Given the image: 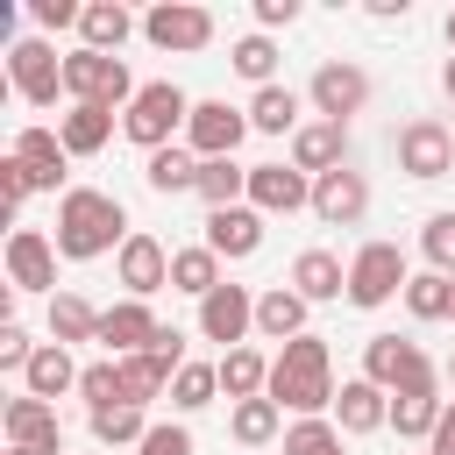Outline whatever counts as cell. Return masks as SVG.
<instances>
[{"label": "cell", "mask_w": 455, "mask_h": 455, "mask_svg": "<svg viewBox=\"0 0 455 455\" xmlns=\"http://www.w3.org/2000/svg\"><path fill=\"white\" fill-rule=\"evenodd\" d=\"M313 213H320L327 228H355V220L370 213V178H363V171H327V178H313Z\"/></svg>", "instance_id": "obj_18"}, {"label": "cell", "mask_w": 455, "mask_h": 455, "mask_svg": "<svg viewBox=\"0 0 455 455\" xmlns=\"http://www.w3.org/2000/svg\"><path fill=\"white\" fill-rule=\"evenodd\" d=\"M142 85L128 78L121 57H100V50H64V100L71 107H107V114H128Z\"/></svg>", "instance_id": "obj_5"}, {"label": "cell", "mask_w": 455, "mask_h": 455, "mask_svg": "<svg viewBox=\"0 0 455 455\" xmlns=\"http://www.w3.org/2000/svg\"><path fill=\"white\" fill-rule=\"evenodd\" d=\"M249 206L270 220V213H306L313 206V178L291 171V164H249Z\"/></svg>", "instance_id": "obj_14"}, {"label": "cell", "mask_w": 455, "mask_h": 455, "mask_svg": "<svg viewBox=\"0 0 455 455\" xmlns=\"http://www.w3.org/2000/svg\"><path fill=\"white\" fill-rule=\"evenodd\" d=\"M363 377L384 384L391 398H434L441 391V370L419 341H398V334H370L363 341Z\"/></svg>", "instance_id": "obj_3"}, {"label": "cell", "mask_w": 455, "mask_h": 455, "mask_svg": "<svg viewBox=\"0 0 455 455\" xmlns=\"http://www.w3.org/2000/svg\"><path fill=\"white\" fill-rule=\"evenodd\" d=\"M114 277L128 284V299H156V291L171 284V249L135 228V235L121 242V256H114Z\"/></svg>", "instance_id": "obj_15"}, {"label": "cell", "mask_w": 455, "mask_h": 455, "mask_svg": "<svg viewBox=\"0 0 455 455\" xmlns=\"http://www.w3.org/2000/svg\"><path fill=\"white\" fill-rule=\"evenodd\" d=\"M448 320H455V299H448Z\"/></svg>", "instance_id": "obj_55"}, {"label": "cell", "mask_w": 455, "mask_h": 455, "mask_svg": "<svg viewBox=\"0 0 455 455\" xmlns=\"http://www.w3.org/2000/svg\"><path fill=\"white\" fill-rule=\"evenodd\" d=\"M228 277H220V256L206 249V242H192V249H171V291H192V299H206V291H220Z\"/></svg>", "instance_id": "obj_32"}, {"label": "cell", "mask_w": 455, "mask_h": 455, "mask_svg": "<svg viewBox=\"0 0 455 455\" xmlns=\"http://www.w3.org/2000/svg\"><path fill=\"white\" fill-rule=\"evenodd\" d=\"M284 455H348V441H341L334 419H291L284 427Z\"/></svg>", "instance_id": "obj_42"}, {"label": "cell", "mask_w": 455, "mask_h": 455, "mask_svg": "<svg viewBox=\"0 0 455 455\" xmlns=\"http://www.w3.org/2000/svg\"><path fill=\"white\" fill-rule=\"evenodd\" d=\"M419 249H427V263L441 277H455V213H427L419 220Z\"/></svg>", "instance_id": "obj_43"}, {"label": "cell", "mask_w": 455, "mask_h": 455, "mask_svg": "<svg viewBox=\"0 0 455 455\" xmlns=\"http://www.w3.org/2000/svg\"><path fill=\"white\" fill-rule=\"evenodd\" d=\"M441 92H448V100H455V57H448V64H441Z\"/></svg>", "instance_id": "obj_51"}, {"label": "cell", "mask_w": 455, "mask_h": 455, "mask_svg": "<svg viewBox=\"0 0 455 455\" xmlns=\"http://www.w3.org/2000/svg\"><path fill=\"white\" fill-rule=\"evenodd\" d=\"M206 249H213L220 263L256 256V249H263V213H256V206H220V213H206Z\"/></svg>", "instance_id": "obj_19"}, {"label": "cell", "mask_w": 455, "mask_h": 455, "mask_svg": "<svg viewBox=\"0 0 455 455\" xmlns=\"http://www.w3.org/2000/svg\"><path fill=\"white\" fill-rule=\"evenodd\" d=\"M149 427H156V419H142V405H107V412H92V441H100V448H142Z\"/></svg>", "instance_id": "obj_36"}, {"label": "cell", "mask_w": 455, "mask_h": 455, "mask_svg": "<svg viewBox=\"0 0 455 455\" xmlns=\"http://www.w3.org/2000/svg\"><path fill=\"white\" fill-rule=\"evenodd\" d=\"M135 455H192V434H185V419H156L149 434H142V448Z\"/></svg>", "instance_id": "obj_46"}, {"label": "cell", "mask_w": 455, "mask_h": 455, "mask_svg": "<svg viewBox=\"0 0 455 455\" xmlns=\"http://www.w3.org/2000/svg\"><path fill=\"white\" fill-rule=\"evenodd\" d=\"M220 398V363H185L178 377H171V405L178 412H199V405H213Z\"/></svg>", "instance_id": "obj_38"}, {"label": "cell", "mask_w": 455, "mask_h": 455, "mask_svg": "<svg viewBox=\"0 0 455 455\" xmlns=\"http://www.w3.org/2000/svg\"><path fill=\"white\" fill-rule=\"evenodd\" d=\"M142 185L149 192H199V156L185 149V142H171V149H156V156H142Z\"/></svg>", "instance_id": "obj_27"}, {"label": "cell", "mask_w": 455, "mask_h": 455, "mask_svg": "<svg viewBox=\"0 0 455 455\" xmlns=\"http://www.w3.org/2000/svg\"><path fill=\"white\" fill-rule=\"evenodd\" d=\"M7 455H64V448H7Z\"/></svg>", "instance_id": "obj_53"}, {"label": "cell", "mask_w": 455, "mask_h": 455, "mask_svg": "<svg viewBox=\"0 0 455 455\" xmlns=\"http://www.w3.org/2000/svg\"><path fill=\"white\" fill-rule=\"evenodd\" d=\"M256 334L263 341H299L306 334V299L291 291V284H270V291H256Z\"/></svg>", "instance_id": "obj_26"}, {"label": "cell", "mask_w": 455, "mask_h": 455, "mask_svg": "<svg viewBox=\"0 0 455 455\" xmlns=\"http://www.w3.org/2000/svg\"><path fill=\"white\" fill-rule=\"evenodd\" d=\"M306 107H313L320 121H341V128H348V114L370 107V71L348 64V57H327V64L306 78Z\"/></svg>", "instance_id": "obj_8"}, {"label": "cell", "mask_w": 455, "mask_h": 455, "mask_svg": "<svg viewBox=\"0 0 455 455\" xmlns=\"http://www.w3.org/2000/svg\"><path fill=\"white\" fill-rule=\"evenodd\" d=\"M142 21L121 7V0H85V21H78V50H100V57H121V43L135 36Z\"/></svg>", "instance_id": "obj_25"}, {"label": "cell", "mask_w": 455, "mask_h": 455, "mask_svg": "<svg viewBox=\"0 0 455 455\" xmlns=\"http://www.w3.org/2000/svg\"><path fill=\"white\" fill-rule=\"evenodd\" d=\"M199 199H206V213H220V206H249V164H235V156L199 164Z\"/></svg>", "instance_id": "obj_31"}, {"label": "cell", "mask_w": 455, "mask_h": 455, "mask_svg": "<svg viewBox=\"0 0 455 455\" xmlns=\"http://www.w3.org/2000/svg\"><path fill=\"white\" fill-rule=\"evenodd\" d=\"M291 21H299V0H256V36L291 28Z\"/></svg>", "instance_id": "obj_48"}, {"label": "cell", "mask_w": 455, "mask_h": 455, "mask_svg": "<svg viewBox=\"0 0 455 455\" xmlns=\"http://www.w3.org/2000/svg\"><path fill=\"white\" fill-rule=\"evenodd\" d=\"M171 377H178V370H171L164 355H149V348H142V355H121V391H128V405L164 398V391H171Z\"/></svg>", "instance_id": "obj_35"}, {"label": "cell", "mask_w": 455, "mask_h": 455, "mask_svg": "<svg viewBox=\"0 0 455 455\" xmlns=\"http://www.w3.org/2000/svg\"><path fill=\"white\" fill-rule=\"evenodd\" d=\"M427 455H455V405L441 412V427H434V441H427Z\"/></svg>", "instance_id": "obj_50"}, {"label": "cell", "mask_w": 455, "mask_h": 455, "mask_svg": "<svg viewBox=\"0 0 455 455\" xmlns=\"http://www.w3.org/2000/svg\"><path fill=\"white\" fill-rule=\"evenodd\" d=\"M228 434H235L242 448H270V441L284 434V405H277V398H242V405L228 412Z\"/></svg>", "instance_id": "obj_33"}, {"label": "cell", "mask_w": 455, "mask_h": 455, "mask_svg": "<svg viewBox=\"0 0 455 455\" xmlns=\"http://www.w3.org/2000/svg\"><path fill=\"white\" fill-rule=\"evenodd\" d=\"M405 284H412V263H405L398 242H363V249L348 256V306L377 313V306L405 299Z\"/></svg>", "instance_id": "obj_6"}, {"label": "cell", "mask_w": 455, "mask_h": 455, "mask_svg": "<svg viewBox=\"0 0 455 455\" xmlns=\"http://www.w3.org/2000/svg\"><path fill=\"white\" fill-rule=\"evenodd\" d=\"M142 36H149L156 50H171V57H192V50L213 43V14H206L199 0H156V7L142 14Z\"/></svg>", "instance_id": "obj_10"}, {"label": "cell", "mask_w": 455, "mask_h": 455, "mask_svg": "<svg viewBox=\"0 0 455 455\" xmlns=\"http://www.w3.org/2000/svg\"><path fill=\"white\" fill-rule=\"evenodd\" d=\"M448 299H455V277L412 270V284H405V313H412V320H448Z\"/></svg>", "instance_id": "obj_37"}, {"label": "cell", "mask_w": 455, "mask_h": 455, "mask_svg": "<svg viewBox=\"0 0 455 455\" xmlns=\"http://www.w3.org/2000/svg\"><path fill=\"white\" fill-rule=\"evenodd\" d=\"M7 291H50L57 299V242L43 228L7 235Z\"/></svg>", "instance_id": "obj_13"}, {"label": "cell", "mask_w": 455, "mask_h": 455, "mask_svg": "<svg viewBox=\"0 0 455 455\" xmlns=\"http://www.w3.org/2000/svg\"><path fill=\"white\" fill-rule=\"evenodd\" d=\"M441 412H448L441 391H434V398H391V427H398V441H434Z\"/></svg>", "instance_id": "obj_39"}, {"label": "cell", "mask_w": 455, "mask_h": 455, "mask_svg": "<svg viewBox=\"0 0 455 455\" xmlns=\"http://www.w3.org/2000/svg\"><path fill=\"white\" fill-rule=\"evenodd\" d=\"M228 64H235L256 92H263V85H277V43H270V36H242V43L228 50Z\"/></svg>", "instance_id": "obj_40"}, {"label": "cell", "mask_w": 455, "mask_h": 455, "mask_svg": "<svg viewBox=\"0 0 455 455\" xmlns=\"http://www.w3.org/2000/svg\"><path fill=\"white\" fill-rule=\"evenodd\" d=\"M28 14H36V28H78L85 21L78 0H28Z\"/></svg>", "instance_id": "obj_47"}, {"label": "cell", "mask_w": 455, "mask_h": 455, "mask_svg": "<svg viewBox=\"0 0 455 455\" xmlns=\"http://www.w3.org/2000/svg\"><path fill=\"white\" fill-rule=\"evenodd\" d=\"M185 121H192V100H185L171 78H149V85L128 100V114H121V135H128L142 156H156V149H171V142L185 135Z\"/></svg>", "instance_id": "obj_4"}, {"label": "cell", "mask_w": 455, "mask_h": 455, "mask_svg": "<svg viewBox=\"0 0 455 455\" xmlns=\"http://www.w3.org/2000/svg\"><path fill=\"white\" fill-rule=\"evenodd\" d=\"M263 398H277V405L299 412V419H327V412H334V355H327V341H320V334L284 341V348L270 355V391H263Z\"/></svg>", "instance_id": "obj_2"}, {"label": "cell", "mask_w": 455, "mask_h": 455, "mask_svg": "<svg viewBox=\"0 0 455 455\" xmlns=\"http://www.w3.org/2000/svg\"><path fill=\"white\" fill-rule=\"evenodd\" d=\"M334 427H341V434H377V427H391V391L370 384V377H348V384L334 391Z\"/></svg>", "instance_id": "obj_21"}, {"label": "cell", "mask_w": 455, "mask_h": 455, "mask_svg": "<svg viewBox=\"0 0 455 455\" xmlns=\"http://www.w3.org/2000/svg\"><path fill=\"white\" fill-rule=\"evenodd\" d=\"M28 192H36V185H28V164H21V156H0V206H7V220L21 213ZM14 228H21V220H14Z\"/></svg>", "instance_id": "obj_44"}, {"label": "cell", "mask_w": 455, "mask_h": 455, "mask_svg": "<svg viewBox=\"0 0 455 455\" xmlns=\"http://www.w3.org/2000/svg\"><path fill=\"white\" fill-rule=\"evenodd\" d=\"M36 348H43V341H28V327L7 313V320H0V370H28V355H36Z\"/></svg>", "instance_id": "obj_45"}, {"label": "cell", "mask_w": 455, "mask_h": 455, "mask_svg": "<svg viewBox=\"0 0 455 455\" xmlns=\"http://www.w3.org/2000/svg\"><path fill=\"white\" fill-rule=\"evenodd\" d=\"M299 107H306V100H299L291 85H263V92L249 100V128H256V135H299V128H306Z\"/></svg>", "instance_id": "obj_29"}, {"label": "cell", "mask_w": 455, "mask_h": 455, "mask_svg": "<svg viewBox=\"0 0 455 455\" xmlns=\"http://www.w3.org/2000/svg\"><path fill=\"white\" fill-rule=\"evenodd\" d=\"M50 341H100V306H85L78 291H57L50 299Z\"/></svg>", "instance_id": "obj_34"}, {"label": "cell", "mask_w": 455, "mask_h": 455, "mask_svg": "<svg viewBox=\"0 0 455 455\" xmlns=\"http://www.w3.org/2000/svg\"><path fill=\"white\" fill-rule=\"evenodd\" d=\"M7 156L28 164V185H36V192H57V185H64V164H71V149H64L57 128H21Z\"/></svg>", "instance_id": "obj_22"}, {"label": "cell", "mask_w": 455, "mask_h": 455, "mask_svg": "<svg viewBox=\"0 0 455 455\" xmlns=\"http://www.w3.org/2000/svg\"><path fill=\"white\" fill-rule=\"evenodd\" d=\"M441 36H448V50H455V7H448V21H441Z\"/></svg>", "instance_id": "obj_52"}, {"label": "cell", "mask_w": 455, "mask_h": 455, "mask_svg": "<svg viewBox=\"0 0 455 455\" xmlns=\"http://www.w3.org/2000/svg\"><path fill=\"white\" fill-rule=\"evenodd\" d=\"M291 171H306V178L348 171V128H341V121H306V128L291 135Z\"/></svg>", "instance_id": "obj_17"}, {"label": "cell", "mask_w": 455, "mask_h": 455, "mask_svg": "<svg viewBox=\"0 0 455 455\" xmlns=\"http://www.w3.org/2000/svg\"><path fill=\"white\" fill-rule=\"evenodd\" d=\"M0 427H7V448H64V427H57V405H43V398H7V412H0Z\"/></svg>", "instance_id": "obj_23"}, {"label": "cell", "mask_w": 455, "mask_h": 455, "mask_svg": "<svg viewBox=\"0 0 455 455\" xmlns=\"http://www.w3.org/2000/svg\"><path fill=\"white\" fill-rule=\"evenodd\" d=\"M78 377H85V370L71 363V348H64V341H43V348L28 355V370H21V391L50 405V398H64V391H78Z\"/></svg>", "instance_id": "obj_24"}, {"label": "cell", "mask_w": 455, "mask_h": 455, "mask_svg": "<svg viewBox=\"0 0 455 455\" xmlns=\"http://www.w3.org/2000/svg\"><path fill=\"white\" fill-rule=\"evenodd\" d=\"M448 384H455V355H448Z\"/></svg>", "instance_id": "obj_54"}, {"label": "cell", "mask_w": 455, "mask_h": 455, "mask_svg": "<svg viewBox=\"0 0 455 455\" xmlns=\"http://www.w3.org/2000/svg\"><path fill=\"white\" fill-rule=\"evenodd\" d=\"M242 135H256V128H249V107H228V100H192L185 149H192L199 164H213V156H235V149H242Z\"/></svg>", "instance_id": "obj_9"}, {"label": "cell", "mask_w": 455, "mask_h": 455, "mask_svg": "<svg viewBox=\"0 0 455 455\" xmlns=\"http://www.w3.org/2000/svg\"><path fill=\"white\" fill-rule=\"evenodd\" d=\"M7 85H14V100H28V107H57V92H64V57H57L43 36H21V43H7Z\"/></svg>", "instance_id": "obj_7"}, {"label": "cell", "mask_w": 455, "mask_h": 455, "mask_svg": "<svg viewBox=\"0 0 455 455\" xmlns=\"http://www.w3.org/2000/svg\"><path fill=\"white\" fill-rule=\"evenodd\" d=\"M398 171H405V178H419V185L448 178V171H455V128H441L434 114L405 121V128H398Z\"/></svg>", "instance_id": "obj_11"}, {"label": "cell", "mask_w": 455, "mask_h": 455, "mask_svg": "<svg viewBox=\"0 0 455 455\" xmlns=\"http://www.w3.org/2000/svg\"><path fill=\"white\" fill-rule=\"evenodd\" d=\"M164 334V320L149 313V299H114L107 313H100V348L121 363V355H142L149 341Z\"/></svg>", "instance_id": "obj_16"}, {"label": "cell", "mask_w": 455, "mask_h": 455, "mask_svg": "<svg viewBox=\"0 0 455 455\" xmlns=\"http://www.w3.org/2000/svg\"><path fill=\"white\" fill-rule=\"evenodd\" d=\"M220 391H228L235 405H242V398H263V391H270V355L249 348V341L228 348V355H220Z\"/></svg>", "instance_id": "obj_28"}, {"label": "cell", "mask_w": 455, "mask_h": 455, "mask_svg": "<svg viewBox=\"0 0 455 455\" xmlns=\"http://www.w3.org/2000/svg\"><path fill=\"white\" fill-rule=\"evenodd\" d=\"M57 135H64L71 156H100L114 142V114L107 107H71V114H57Z\"/></svg>", "instance_id": "obj_30"}, {"label": "cell", "mask_w": 455, "mask_h": 455, "mask_svg": "<svg viewBox=\"0 0 455 455\" xmlns=\"http://www.w3.org/2000/svg\"><path fill=\"white\" fill-rule=\"evenodd\" d=\"M199 334L220 341V355L242 348V341L256 334V291H249V284H220V291H206V299H199Z\"/></svg>", "instance_id": "obj_12"}, {"label": "cell", "mask_w": 455, "mask_h": 455, "mask_svg": "<svg viewBox=\"0 0 455 455\" xmlns=\"http://www.w3.org/2000/svg\"><path fill=\"white\" fill-rule=\"evenodd\" d=\"M291 291L306 306H327V299H348V263L334 249H299L291 256Z\"/></svg>", "instance_id": "obj_20"}, {"label": "cell", "mask_w": 455, "mask_h": 455, "mask_svg": "<svg viewBox=\"0 0 455 455\" xmlns=\"http://www.w3.org/2000/svg\"><path fill=\"white\" fill-rule=\"evenodd\" d=\"M135 228H128V206L114 199V192H100V185H71L64 199H57V256L64 263H92V256H121V242H128Z\"/></svg>", "instance_id": "obj_1"}, {"label": "cell", "mask_w": 455, "mask_h": 455, "mask_svg": "<svg viewBox=\"0 0 455 455\" xmlns=\"http://www.w3.org/2000/svg\"><path fill=\"white\" fill-rule=\"evenodd\" d=\"M149 355H164L171 370H185V334H178V327H164V334L149 341Z\"/></svg>", "instance_id": "obj_49"}, {"label": "cell", "mask_w": 455, "mask_h": 455, "mask_svg": "<svg viewBox=\"0 0 455 455\" xmlns=\"http://www.w3.org/2000/svg\"><path fill=\"white\" fill-rule=\"evenodd\" d=\"M78 398H85V412H107V405H128V391H121V363H114V355H100V363H85V377H78Z\"/></svg>", "instance_id": "obj_41"}]
</instances>
